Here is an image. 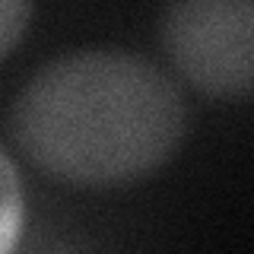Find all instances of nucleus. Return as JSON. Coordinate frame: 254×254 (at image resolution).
<instances>
[{"label": "nucleus", "mask_w": 254, "mask_h": 254, "mask_svg": "<svg viewBox=\"0 0 254 254\" xmlns=\"http://www.w3.org/2000/svg\"><path fill=\"white\" fill-rule=\"evenodd\" d=\"M185 99L149 61L79 51L45 64L13 105V137L42 172L89 188L159 169L185 133Z\"/></svg>", "instance_id": "1"}, {"label": "nucleus", "mask_w": 254, "mask_h": 254, "mask_svg": "<svg viewBox=\"0 0 254 254\" xmlns=\"http://www.w3.org/2000/svg\"><path fill=\"white\" fill-rule=\"evenodd\" d=\"M162 45L194 89L216 99L254 92V0H169Z\"/></svg>", "instance_id": "2"}, {"label": "nucleus", "mask_w": 254, "mask_h": 254, "mask_svg": "<svg viewBox=\"0 0 254 254\" xmlns=\"http://www.w3.org/2000/svg\"><path fill=\"white\" fill-rule=\"evenodd\" d=\"M22 229V188L13 162L0 149V251H10Z\"/></svg>", "instance_id": "3"}, {"label": "nucleus", "mask_w": 254, "mask_h": 254, "mask_svg": "<svg viewBox=\"0 0 254 254\" xmlns=\"http://www.w3.org/2000/svg\"><path fill=\"white\" fill-rule=\"evenodd\" d=\"M29 16L32 0H0V58H6L16 48V42L26 35Z\"/></svg>", "instance_id": "4"}]
</instances>
